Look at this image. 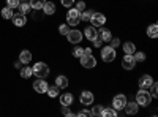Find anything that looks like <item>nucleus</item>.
Here are the masks:
<instances>
[{"mask_svg": "<svg viewBox=\"0 0 158 117\" xmlns=\"http://www.w3.org/2000/svg\"><path fill=\"white\" fill-rule=\"evenodd\" d=\"M18 8H19V13H22V15H25V16H27V13L32 10L30 8V3H25V2H19Z\"/></svg>", "mask_w": 158, "mask_h": 117, "instance_id": "obj_23", "label": "nucleus"}, {"mask_svg": "<svg viewBox=\"0 0 158 117\" xmlns=\"http://www.w3.org/2000/svg\"><path fill=\"white\" fill-rule=\"evenodd\" d=\"M98 36L101 38V41H104V43H109V40L112 38L109 29H101V30H98Z\"/></svg>", "mask_w": 158, "mask_h": 117, "instance_id": "obj_17", "label": "nucleus"}, {"mask_svg": "<svg viewBox=\"0 0 158 117\" xmlns=\"http://www.w3.org/2000/svg\"><path fill=\"white\" fill-rule=\"evenodd\" d=\"M44 3H46V0H30V8H33V10H43Z\"/></svg>", "mask_w": 158, "mask_h": 117, "instance_id": "obj_24", "label": "nucleus"}, {"mask_svg": "<svg viewBox=\"0 0 158 117\" xmlns=\"http://www.w3.org/2000/svg\"><path fill=\"white\" fill-rule=\"evenodd\" d=\"M101 115H104V117H115L117 115V111L114 108H103Z\"/></svg>", "mask_w": 158, "mask_h": 117, "instance_id": "obj_25", "label": "nucleus"}, {"mask_svg": "<svg viewBox=\"0 0 158 117\" xmlns=\"http://www.w3.org/2000/svg\"><path fill=\"white\" fill-rule=\"evenodd\" d=\"M152 84H153V77L149 76V74L141 76V79H139V82H138L139 89H146V90H149V89L152 87Z\"/></svg>", "mask_w": 158, "mask_h": 117, "instance_id": "obj_9", "label": "nucleus"}, {"mask_svg": "<svg viewBox=\"0 0 158 117\" xmlns=\"http://www.w3.org/2000/svg\"><path fill=\"white\" fill-rule=\"evenodd\" d=\"M73 101H74L73 94H63V95L60 97V105H62V106H71Z\"/></svg>", "mask_w": 158, "mask_h": 117, "instance_id": "obj_16", "label": "nucleus"}, {"mask_svg": "<svg viewBox=\"0 0 158 117\" xmlns=\"http://www.w3.org/2000/svg\"><path fill=\"white\" fill-rule=\"evenodd\" d=\"M62 2V5L65 6V8H71L73 5H74V0H60Z\"/></svg>", "mask_w": 158, "mask_h": 117, "instance_id": "obj_37", "label": "nucleus"}, {"mask_svg": "<svg viewBox=\"0 0 158 117\" xmlns=\"http://www.w3.org/2000/svg\"><path fill=\"white\" fill-rule=\"evenodd\" d=\"M92 112V115H101V112H103V106H94V109L90 111Z\"/></svg>", "mask_w": 158, "mask_h": 117, "instance_id": "obj_34", "label": "nucleus"}, {"mask_svg": "<svg viewBox=\"0 0 158 117\" xmlns=\"http://www.w3.org/2000/svg\"><path fill=\"white\" fill-rule=\"evenodd\" d=\"M79 101H81V105H84V106H90L92 103H94V94L89 92V90H84L81 94V97H79Z\"/></svg>", "mask_w": 158, "mask_h": 117, "instance_id": "obj_11", "label": "nucleus"}, {"mask_svg": "<svg viewBox=\"0 0 158 117\" xmlns=\"http://www.w3.org/2000/svg\"><path fill=\"white\" fill-rule=\"evenodd\" d=\"M133 57H135V60H136V62H144V60H146V54L141 52V51H139V52H136V51H135Z\"/></svg>", "mask_w": 158, "mask_h": 117, "instance_id": "obj_30", "label": "nucleus"}, {"mask_svg": "<svg viewBox=\"0 0 158 117\" xmlns=\"http://www.w3.org/2000/svg\"><path fill=\"white\" fill-rule=\"evenodd\" d=\"M32 73L36 76V77H44L49 74V68H48V65L44 62H38L35 63V67H32Z\"/></svg>", "mask_w": 158, "mask_h": 117, "instance_id": "obj_3", "label": "nucleus"}, {"mask_svg": "<svg viewBox=\"0 0 158 117\" xmlns=\"http://www.w3.org/2000/svg\"><path fill=\"white\" fill-rule=\"evenodd\" d=\"M109 43H111L109 46H111V48H114V49L120 46V40H118V38H111V40H109Z\"/></svg>", "mask_w": 158, "mask_h": 117, "instance_id": "obj_36", "label": "nucleus"}, {"mask_svg": "<svg viewBox=\"0 0 158 117\" xmlns=\"http://www.w3.org/2000/svg\"><path fill=\"white\" fill-rule=\"evenodd\" d=\"M150 95H152V98H158V86L153 82L152 84V87H150Z\"/></svg>", "mask_w": 158, "mask_h": 117, "instance_id": "obj_33", "label": "nucleus"}, {"mask_svg": "<svg viewBox=\"0 0 158 117\" xmlns=\"http://www.w3.org/2000/svg\"><path fill=\"white\" fill-rule=\"evenodd\" d=\"M147 35H149L150 38H156V36H158V25H156V24L149 25V27H147Z\"/></svg>", "mask_w": 158, "mask_h": 117, "instance_id": "obj_22", "label": "nucleus"}, {"mask_svg": "<svg viewBox=\"0 0 158 117\" xmlns=\"http://www.w3.org/2000/svg\"><path fill=\"white\" fill-rule=\"evenodd\" d=\"M62 114H63V115H67V117H71V115H73V112L70 111L68 106H62Z\"/></svg>", "mask_w": 158, "mask_h": 117, "instance_id": "obj_39", "label": "nucleus"}, {"mask_svg": "<svg viewBox=\"0 0 158 117\" xmlns=\"http://www.w3.org/2000/svg\"><path fill=\"white\" fill-rule=\"evenodd\" d=\"M81 65L84 68H87V70H90V68H95V65H97V60H95V57L92 56V54H82L81 57Z\"/></svg>", "mask_w": 158, "mask_h": 117, "instance_id": "obj_5", "label": "nucleus"}, {"mask_svg": "<svg viewBox=\"0 0 158 117\" xmlns=\"http://www.w3.org/2000/svg\"><path fill=\"white\" fill-rule=\"evenodd\" d=\"M92 43H94V46H95V48H101V44H103V41H101V38H100V36H97Z\"/></svg>", "mask_w": 158, "mask_h": 117, "instance_id": "obj_40", "label": "nucleus"}, {"mask_svg": "<svg viewBox=\"0 0 158 117\" xmlns=\"http://www.w3.org/2000/svg\"><path fill=\"white\" fill-rule=\"evenodd\" d=\"M77 115H81V117H84V115H85V117H87V115H92V112H90V111H87V109H82L81 112H77Z\"/></svg>", "mask_w": 158, "mask_h": 117, "instance_id": "obj_41", "label": "nucleus"}, {"mask_svg": "<svg viewBox=\"0 0 158 117\" xmlns=\"http://www.w3.org/2000/svg\"><path fill=\"white\" fill-rule=\"evenodd\" d=\"M74 8H76V10H77V11H79V13H82V11H84V10H87V8H85V3H84V2H77V3H76V6H74Z\"/></svg>", "mask_w": 158, "mask_h": 117, "instance_id": "obj_38", "label": "nucleus"}, {"mask_svg": "<svg viewBox=\"0 0 158 117\" xmlns=\"http://www.w3.org/2000/svg\"><path fill=\"white\" fill-rule=\"evenodd\" d=\"M43 11L46 13V15H54V13H56V3L46 2V3L43 5Z\"/></svg>", "mask_w": 158, "mask_h": 117, "instance_id": "obj_21", "label": "nucleus"}, {"mask_svg": "<svg viewBox=\"0 0 158 117\" xmlns=\"http://www.w3.org/2000/svg\"><path fill=\"white\" fill-rule=\"evenodd\" d=\"M125 112L127 114H130V115H133V114H136L138 112V109H139V105H138V103L136 101H131V103H128L127 101V105H125Z\"/></svg>", "mask_w": 158, "mask_h": 117, "instance_id": "obj_15", "label": "nucleus"}, {"mask_svg": "<svg viewBox=\"0 0 158 117\" xmlns=\"http://www.w3.org/2000/svg\"><path fill=\"white\" fill-rule=\"evenodd\" d=\"M22 2H24V0H22Z\"/></svg>", "mask_w": 158, "mask_h": 117, "instance_id": "obj_42", "label": "nucleus"}, {"mask_svg": "<svg viewBox=\"0 0 158 117\" xmlns=\"http://www.w3.org/2000/svg\"><path fill=\"white\" fill-rule=\"evenodd\" d=\"M59 32H60V35H67V33L70 32V25H68V24H60Z\"/></svg>", "mask_w": 158, "mask_h": 117, "instance_id": "obj_31", "label": "nucleus"}, {"mask_svg": "<svg viewBox=\"0 0 158 117\" xmlns=\"http://www.w3.org/2000/svg\"><path fill=\"white\" fill-rule=\"evenodd\" d=\"M56 86H57L59 89H67V87H68V77H67V76H57Z\"/></svg>", "mask_w": 158, "mask_h": 117, "instance_id": "obj_19", "label": "nucleus"}, {"mask_svg": "<svg viewBox=\"0 0 158 117\" xmlns=\"http://www.w3.org/2000/svg\"><path fill=\"white\" fill-rule=\"evenodd\" d=\"M46 94H48L51 98H56V97L59 95V87H57V86H56V87H48Z\"/></svg>", "mask_w": 158, "mask_h": 117, "instance_id": "obj_28", "label": "nucleus"}, {"mask_svg": "<svg viewBox=\"0 0 158 117\" xmlns=\"http://www.w3.org/2000/svg\"><path fill=\"white\" fill-rule=\"evenodd\" d=\"M150 101H152V95L149 94V90L141 89L139 92L136 94V103L139 106H149Z\"/></svg>", "mask_w": 158, "mask_h": 117, "instance_id": "obj_1", "label": "nucleus"}, {"mask_svg": "<svg viewBox=\"0 0 158 117\" xmlns=\"http://www.w3.org/2000/svg\"><path fill=\"white\" fill-rule=\"evenodd\" d=\"M90 22H92V25L94 27H101V25H104V22H106V16L103 15V13H97V11H94V15H92V18H90Z\"/></svg>", "mask_w": 158, "mask_h": 117, "instance_id": "obj_7", "label": "nucleus"}, {"mask_svg": "<svg viewBox=\"0 0 158 117\" xmlns=\"http://www.w3.org/2000/svg\"><path fill=\"white\" fill-rule=\"evenodd\" d=\"M30 60H32V52H30V51H27V49H24L22 52L19 54V62L25 65V63H29Z\"/></svg>", "mask_w": 158, "mask_h": 117, "instance_id": "obj_18", "label": "nucleus"}, {"mask_svg": "<svg viewBox=\"0 0 158 117\" xmlns=\"http://www.w3.org/2000/svg\"><path fill=\"white\" fill-rule=\"evenodd\" d=\"M92 15H94V11H92V10H84L81 13V21H90Z\"/></svg>", "mask_w": 158, "mask_h": 117, "instance_id": "obj_29", "label": "nucleus"}, {"mask_svg": "<svg viewBox=\"0 0 158 117\" xmlns=\"http://www.w3.org/2000/svg\"><path fill=\"white\" fill-rule=\"evenodd\" d=\"M122 67L125 70H133L136 67V60L133 56H130V54H125L123 56V60H122Z\"/></svg>", "mask_w": 158, "mask_h": 117, "instance_id": "obj_12", "label": "nucleus"}, {"mask_svg": "<svg viewBox=\"0 0 158 117\" xmlns=\"http://www.w3.org/2000/svg\"><path fill=\"white\" fill-rule=\"evenodd\" d=\"M84 54V48H81V46H76L74 49H73V56L74 57H81Z\"/></svg>", "mask_w": 158, "mask_h": 117, "instance_id": "obj_32", "label": "nucleus"}, {"mask_svg": "<svg viewBox=\"0 0 158 117\" xmlns=\"http://www.w3.org/2000/svg\"><path fill=\"white\" fill-rule=\"evenodd\" d=\"M82 32H79V30H73V29H70V32L67 33V38H68V41L70 43H73V44H77V43H81V40H82Z\"/></svg>", "mask_w": 158, "mask_h": 117, "instance_id": "obj_8", "label": "nucleus"}, {"mask_svg": "<svg viewBox=\"0 0 158 117\" xmlns=\"http://www.w3.org/2000/svg\"><path fill=\"white\" fill-rule=\"evenodd\" d=\"M32 74H33V73H32V67H24V68H21V76L24 77V79H29Z\"/></svg>", "mask_w": 158, "mask_h": 117, "instance_id": "obj_26", "label": "nucleus"}, {"mask_svg": "<svg viewBox=\"0 0 158 117\" xmlns=\"http://www.w3.org/2000/svg\"><path fill=\"white\" fill-rule=\"evenodd\" d=\"M115 49L114 48H111V46H106V48H103L101 49V59L106 62V63H109V62H114L115 60Z\"/></svg>", "mask_w": 158, "mask_h": 117, "instance_id": "obj_4", "label": "nucleus"}, {"mask_svg": "<svg viewBox=\"0 0 158 117\" xmlns=\"http://www.w3.org/2000/svg\"><path fill=\"white\" fill-rule=\"evenodd\" d=\"M84 35H85V38H87V40L94 41L95 38L98 36V29H97V27H94V25H90V27H85V32H84Z\"/></svg>", "mask_w": 158, "mask_h": 117, "instance_id": "obj_13", "label": "nucleus"}, {"mask_svg": "<svg viewBox=\"0 0 158 117\" xmlns=\"http://www.w3.org/2000/svg\"><path fill=\"white\" fill-rule=\"evenodd\" d=\"M135 51H136V46H135V43H131V41H127V43H123V52H125V54L133 56V54H135Z\"/></svg>", "mask_w": 158, "mask_h": 117, "instance_id": "obj_20", "label": "nucleus"}, {"mask_svg": "<svg viewBox=\"0 0 158 117\" xmlns=\"http://www.w3.org/2000/svg\"><path fill=\"white\" fill-rule=\"evenodd\" d=\"M13 24L18 25V27H22V25L27 24V18H25V15H22V13H19V15H13Z\"/></svg>", "mask_w": 158, "mask_h": 117, "instance_id": "obj_14", "label": "nucleus"}, {"mask_svg": "<svg viewBox=\"0 0 158 117\" xmlns=\"http://www.w3.org/2000/svg\"><path fill=\"white\" fill-rule=\"evenodd\" d=\"M127 97L123 95V94H118V95H115L114 98H112V108L115 109V111H122L123 108H125V105H127Z\"/></svg>", "mask_w": 158, "mask_h": 117, "instance_id": "obj_6", "label": "nucleus"}, {"mask_svg": "<svg viewBox=\"0 0 158 117\" xmlns=\"http://www.w3.org/2000/svg\"><path fill=\"white\" fill-rule=\"evenodd\" d=\"M19 2H21V0H6V6H10V8H18Z\"/></svg>", "mask_w": 158, "mask_h": 117, "instance_id": "obj_35", "label": "nucleus"}, {"mask_svg": "<svg viewBox=\"0 0 158 117\" xmlns=\"http://www.w3.org/2000/svg\"><path fill=\"white\" fill-rule=\"evenodd\" d=\"M79 22H81V13L76 8H70L68 13H67V24L70 27H76Z\"/></svg>", "mask_w": 158, "mask_h": 117, "instance_id": "obj_2", "label": "nucleus"}, {"mask_svg": "<svg viewBox=\"0 0 158 117\" xmlns=\"http://www.w3.org/2000/svg\"><path fill=\"white\" fill-rule=\"evenodd\" d=\"M2 18L3 19H11L13 18V8H10V6L3 8L2 10Z\"/></svg>", "mask_w": 158, "mask_h": 117, "instance_id": "obj_27", "label": "nucleus"}, {"mask_svg": "<svg viewBox=\"0 0 158 117\" xmlns=\"http://www.w3.org/2000/svg\"><path fill=\"white\" fill-rule=\"evenodd\" d=\"M48 82L43 81V77H38V81L33 82V89H35V92L36 94H46V90H48Z\"/></svg>", "mask_w": 158, "mask_h": 117, "instance_id": "obj_10", "label": "nucleus"}]
</instances>
